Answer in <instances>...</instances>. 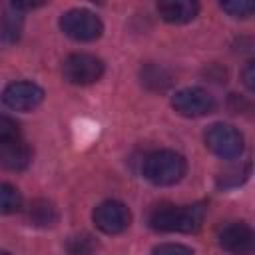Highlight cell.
Masks as SVG:
<instances>
[{
	"label": "cell",
	"instance_id": "cell-1",
	"mask_svg": "<svg viewBox=\"0 0 255 255\" xmlns=\"http://www.w3.org/2000/svg\"><path fill=\"white\" fill-rule=\"evenodd\" d=\"M205 217L203 203L193 205H157L149 213V225L155 231L193 233L201 227Z\"/></svg>",
	"mask_w": 255,
	"mask_h": 255
},
{
	"label": "cell",
	"instance_id": "cell-2",
	"mask_svg": "<svg viewBox=\"0 0 255 255\" xmlns=\"http://www.w3.org/2000/svg\"><path fill=\"white\" fill-rule=\"evenodd\" d=\"M187 161L173 149H159L143 159V175L153 185H173L183 179Z\"/></svg>",
	"mask_w": 255,
	"mask_h": 255
},
{
	"label": "cell",
	"instance_id": "cell-3",
	"mask_svg": "<svg viewBox=\"0 0 255 255\" xmlns=\"http://www.w3.org/2000/svg\"><path fill=\"white\" fill-rule=\"evenodd\" d=\"M62 32L76 42H92L98 40L104 32V24L98 14L86 8H72L60 16Z\"/></svg>",
	"mask_w": 255,
	"mask_h": 255
},
{
	"label": "cell",
	"instance_id": "cell-4",
	"mask_svg": "<svg viewBox=\"0 0 255 255\" xmlns=\"http://www.w3.org/2000/svg\"><path fill=\"white\" fill-rule=\"evenodd\" d=\"M205 145L211 153L221 159H235L243 153L245 139L243 133L229 124H211L205 131Z\"/></svg>",
	"mask_w": 255,
	"mask_h": 255
},
{
	"label": "cell",
	"instance_id": "cell-5",
	"mask_svg": "<svg viewBox=\"0 0 255 255\" xmlns=\"http://www.w3.org/2000/svg\"><path fill=\"white\" fill-rule=\"evenodd\" d=\"M62 74L74 86H90L102 78L104 62L98 56L86 52L70 54L62 64Z\"/></svg>",
	"mask_w": 255,
	"mask_h": 255
},
{
	"label": "cell",
	"instance_id": "cell-6",
	"mask_svg": "<svg viewBox=\"0 0 255 255\" xmlns=\"http://www.w3.org/2000/svg\"><path fill=\"white\" fill-rule=\"evenodd\" d=\"M173 110L183 118H203L215 110V98L203 88H183L171 96Z\"/></svg>",
	"mask_w": 255,
	"mask_h": 255
},
{
	"label": "cell",
	"instance_id": "cell-7",
	"mask_svg": "<svg viewBox=\"0 0 255 255\" xmlns=\"http://www.w3.org/2000/svg\"><path fill=\"white\" fill-rule=\"evenodd\" d=\"M94 223L96 227L106 233V235H118L122 231H126L131 223V211L126 203L118 201V199H108V201H102L94 213Z\"/></svg>",
	"mask_w": 255,
	"mask_h": 255
},
{
	"label": "cell",
	"instance_id": "cell-8",
	"mask_svg": "<svg viewBox=\"0 0 255 255\" xmlns=\"http://www.w3.org/2000/svg\"><path fill=\"white\" fill-rule=\"evenodd\" d=\"M2 100L10 110L16 112H30L34 108H38L44 100V90L28 80H20V82H12L4 88L2 92Z\"/></svg>",
	"mask_w": 255,
	"mask_h": 255
},
{
	"label": "cell",
	"instance_id": "cell-9",
	"mask_svg": "<svg viewBox=\"0 0 255 255\" xmlns=\"http://www.w3.org/2000/svg\"><path fill=\"white\" fill-rule=\"evenodd\" d=\"M219 245L231 255H251L255 249L253 229L245 221H229L219 229Z\"/></svg>",
	"mask_w": 255,
	"mask_h": 255
},
{
	"label": "cell",
	"instance_id": "cell-10",
	"mask_svg": "<svg viewBox=\"0 0 255 255\" xmlns=\"http://www.w3.org/2000/svg\"><path fill=\"white\" fill-rule=\"evenodd\" d=\"M32 163V149L22 137L0 141V169L24 171Z\"/></svg>",
	"mask_w": 255,
	"mask_h": 255
},
{
	"label": "cell",
	"instance_id": "cell-11",
	"mask_svg": "<svg viewBox=\"0 0 255 255\" xmlns=\"http://www.w3.org/2000/svg\"><path fill=\"white\" fill-rule=\"evenodd\" d=\"M157 12L169 24H187L197 16L199 4L191 0H165L157 4Z\"/></svg>",
	"mask_w": 255,
	"mask_h": 255
},
{
	"label": "cell",
	"instance_id": "cell-12",
	"mask_svg": "<svg viewBox=\"0 0 255 255\" xmlns=\"http://www.w3.org/2000/svg\"><path fill=\"white\" fill-rule=\"evenodd\" d=\"M24 30V16L12 4L0 10V44L12 46L20 40Z\"/></svg>",
	"mask_w": 255,
	"mask_h": 255
},
{
	"label": "cell",
	"instance_id": "cell-13",
	"mask_svg": "<svg viewBox=\"0 0 255 255\" xmlns=\"http://www.w3.org/2000/svg\"><path fill=\"white\" fill-rule=\"evenodd\" d=\"M28 219L36 227H52L58 221V209L48 199H34L28 207Z\"/></svg>",
	"mask_w": 255,
	"mask_h": 255
},
{
	"label": "cell",
	"instance_id": "cell-14",
	"mask_svg": "<svg viewBox=\"0 0 255 255\" xmlns=\"http://www.w3.org/2000/svg\"><path fill=\"white\" fill-rule=\"evenodd\" d=\"M20 207H22L20 191L10 183L0 181V215L16 213V211H20Z\"/></svg>",
	"mask_w": 255,
	"mask_h": 255
},
{
	"label": "cell",
	"instance_id": "cell-15",
	"mask_svg": "<svg viewBox=\"0 0 255 255\" xmlns=\"http://www.w3.org/2000/svg\"><path fill=\"white\" fill-rule=\"evenodd\" d=\"M96 249H98V243L90 233H76L66 243L68 255H94Z\"/></svg>",
	"mask_w": 255,
	"mask_h": 255
},
{
	"label": "cell",
	"instance_id": "cell-16",
	"mask_svg": "<svg viewBox=\"0 0 255 255\" xmlns=\"http://www.w3.org/2000/svg\"><path fill=\"white\" fill-rule=\"evenodd\" d=\"M141 82L151 90H165L169 86V74L159 66H145L141 70Z\"/></svg>",
	"mask_w": 255,
	"mask_h": 255
},
{
	"label": "cell",
	"instance_id": "cell-17",
	"mask_svg": "<svg viewBox=\"0 0 255 255\" xmlns=\"http://www.w3.org/2000/svg\"><path fill=\"white\" fill-rule=\"evenodd\" d=\"M249 163H245V167L241 169V167H235V169H231V171H225V173H221V177H219V185L221 187H237L239 183H243L247 177H249Z\"/></svg>",
	"mask_w": 255,
	"mask_h": 255
},
{
	"label": "cell",
	"instance_id": "cell-18",
	"mask_svg": "<svg viewBox=\"0 0 255 255\" xmlns=\"http://www.w3.org/2000/svg\"><path fill=\"white\" fill-rule=\"evenodd\" d=\"M221 8H223L229 16H233V18H247V16H251L253 10H255L253 2H243V0H241V2H223Z\"/></svg>",
	"mask_w": 255,
	"mask_h": 255
},
{
	"label": "cell",
	"instance_id": "cell-19",
	"mask_svg": "<svg viewBox=\"0 0 255 255\" xmlns=\"http://www.w3.org/2000/svg\"><path fill=\"white\" fill-rule=\"evenodd\" d=\"M151 255H195L191 247L181 243H159L151 249Z\"/></svg>",
	"mask_w": 255,
	"mask_h": 255
},
{
	"label": "cell",
	"instance_id": "cell-20",
	"mask_svg": "<svg viewBox=\"0 0 255 255\" xmlns=\"http://www.w3.org/2000/svg\"><path fill=\"white\" fill-rule=\"evenodd\" d=\"M12 137H20V126L14 118L0 114V141L12 139Z\"/></svg>",
	"mask_w": 255,
	"mask_h": 255
},
{
	"label": "cell",
	"instance_id": "cell-21",
	"mask_svg": "<svg viewBox=\"0 0 255 255\" xmlns=\"http://www.w3.org/2000/svg\"><path fill=\"white\" fill-rule=\"evenodd\" d=\"M255 72H253V62H247V66H245V70H243V82H245V86L249 88V90H253L255 88Z\"/></svg>",
	"mask_w": 255,
	"mask_h": 255
},
{
	"label": "cell",
	"instance_id": "cell-22",
	"mask_svg": "<svg viewBox=\"0 0 255 255\" xmlns=\"http://www.w3.org/2000/svg\"><path fill=\"white\" fill-rule=\"evenodd\" d=\"M0 255H12V253H8V251H4V249H0Z\"/></svg>",
	"mask_w": 255,
	"mask_h": 255
}]
</instances>
